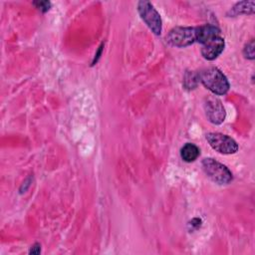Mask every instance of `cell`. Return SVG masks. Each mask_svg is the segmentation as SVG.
<instances>
[{"instance_id":"cell-13","label":"cell","mask_w":255,"mask_h":255,"mask_svg":"<svg viewBox=\"0 0 255 255\" xmlns=\"http://www.w3.org/2000/svg\"><path fill=\"white\" fill-rule=\"evenodd\" d=\"M39 10H41L42 12H46L50 9L51 3L48 1H40V2H34L33 3Z\"/></svg>"},{"instance_id":"cell-10","label":"cell","mask_w":255,"mask_h":255,"mask_svg":"<svg viewBox=\"0 0 255 255\" xmlns=\"http://www.w3.org/2000/svg\"><path fill=\"white\" fill-rule=\"evenodd\" d=\"M254 2L253 1H242L237 3L229 12L231 16H237L240 14H253Z\"/></svg>"},{"instance_id":"cell-9","label":"cell","mask_w":255,"mask_h":255,"mask_svg":"<svg viewBox=\"0 0 255 255\" xmlns=\"http://www.w3.org/2000/svg\"><path fill=\"white\" fill-rule=\"evenodd\" d=\"M180 155L186 162L194 161L199 155V148L193 143H185L180 150Z\"/></svg>"},{"instance_id":"cell-7","label":"cell","mask_w":255,"mask_h":255,"mask_svg":"<svg viewBox=\"0 0 255 255\" xmlns=\"http://www.w3.org/2000/svg\"><path fill=\"white\" fill-rule=\"evenodd\" d=\"M224 49V40L221 36H218L211 41L202 45L201 54L202 56L209 61L216 59Z\"/></svg>"},{"instance_id":"cell-2","label":"cell","mask_w":255,"mask_h":255,"mask_svg":"<svg viewBox=\"0 0 255 255\" xmlns=\"http://www.w3.org/2000/svg\"><path fill=\"white\" fill-rule=\"evenodd\" d=\"M202 169L213 182L217 184H227L232 180L231 171L222 163L208 157L201 162Z\"/></svg>"},{"instance_id":"cell-4","label":"cell","mask_w":255,"mask_h":255,"mask_svg":"<svg viewBox=\"0 0 255 255\" xmlns=\"http://www.w3.org/2000/svg\"><path fill=\"white\" fill-rule=\"evenodd\" d=\"M166 41L174 47H186L196 41V28L175 27L169 31Z\"/></svg>"},{"instance_id":"cell-6","label":"cell","mask_w":255,"mask_h":255,"mask_svg":"<svg viewBox=\"0 0 255 255\" xmlns=\"http://www.w3.org/2000/svg\"><path fill=\"white\" fill-rule=\"evenodd\" d=\"M204 111L207 120L214 124L220 125L225 119V110L221 101L215 97H207L204 101Z\"/></svg>"},{"instance_id":"cell-3","label":"cell","mask_w":255,"mask_h":255,"mask_svg":"<svg viewBox=\"0 0 255 255\" xmlns=\"http://www.w3.org/2000/svg\"><path fill=\"white\" fill-rule=\"evenodd\" d=\"M137 11L141 19L145 22L148 28L155 34L161 33V18L158 12L154 9L152 4L148 1H139L137 4Z\"/></svg>"},{"instance_id":"cell-1","label":"cell","mask_w":255,"mask_h":255,"mask_svg":"<svg viewBox=\"0 0 255 255\" xmlns=\"http://www.w3.org/2000/svg\"><path fill=\"white\" fill-rule=\"evenodd\" d=\"M199 82L215 95H224L229 90V83L223 73L217 68L210 67L198 73Z\"/></svg>"},{"instance_id":"cell-16","label":"cell","mask_w":255,"mask_h":255,"mask_svg":"<svg viewBox=\"0 0 255 255\" xmlns=\"http://www.w3.org/2000/svg\"><path fill=\"white\" fill-rule=\"evenodd\" d=\"M102 49H103V45L100 47V49H99V51H98V53L96 54V56H95V59H94V62H93V65L95 64V62H97L98 61V59L100 58V55H101V52H102Z\"/></svg>"},{"instance_id":"cell-11","label":"cell","mask_w":255,"mask_h":255,"mask_svg":"<svg viewBox=\"0 0 255 255\" xmlns=\"http://www.w3.org/2000/svg\"><path fill=\"white\" fill-rule=\"evenodd\" d=\"M198 82H199V79H198V74H197V73L187 72V73L185 74L183 83H184V87H185L186 89L191 90V89L196 88Z\"/></svg>"},{"instance_id":"cell-15","label":"cell","mask_w":255,"mask_h":255,"mask_svg":"<svg viewBox=\"0 0 255 255\" xmlns=\"http://www.w3.org/2000/svg\"><path fill=\"white\" fill-rule=\"evenodd\" d=\"M189 224H190L191 226H194L195 228H198V227L200 226V224H201V220L198 219V218H194V219H192V220L190 221Z\"/></svg>"},{"instance_id":"cell-5","label":"cell","mask_w":255,"mask_h":255,"mask_svg":"<svg viewBox=\"0 0 255 255\" xmlns=\"http://www.w3.org/2000/svg\"><path fill=\"white\" fill-rule=\"evenodd\" d=\"M205 137L210 146L220 153L232 154L238 150L236 141L226 134L220 132H208Z\"/></svg>"},{"instance_id":"cell-8","label":"cell","mask_w":255,"mask_h":255,"mask_svg":"<svg viewBox=\"0 0 255 255\" xmlns=\"http://www.w3.org/2000/svg\"><path fill=\"white\" fill-rule=\"evenodd\" d=\"M218 36H220V30L214 25H204L196 28V41L202 45Z\"/></svg>"},{"instance_id":"cell-14","label":"cell","mask_w":255,"mask_h":255,"mask_svg":"<svg viewBox=\"0 0 255 255\" xmlns=\"http://www.w3.org/2000/svg\"><path fill=\"white\" fill-rule=\"evenodd\" d=\"M41 252V248H40V244L36 243L35 245H33V247L30 250L31 254H39Z\"/></svg>"},{"instance_id":"cell-12","label":"cell","mask_w":255,"mask_h":255,"mask_svg":"<svg viewBox=\"0 0 255 255\" xmlns=\"http://www.w3.org/2000/svg\"><path fill=\"white\" fill-rule=\"evenodd\" d=\"M243 54L245 56V58H248V59H254V42L251 41L250 43H248L244 50H243Z\"/></svg>"}]
</instances>
